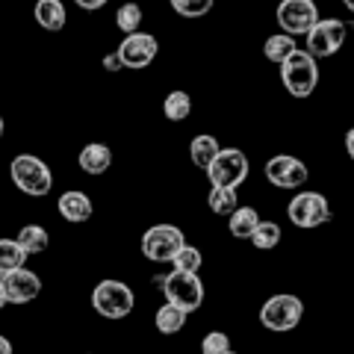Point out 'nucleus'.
Wrapping results in <instances>:
<instances>
[{
  "instance_id": "obj_1",
  "label": "nucleus",
  "mask_w": 354,
  "mask_h": 354,
  "mask_svg": "<svg viewBox=\"0 0 354 354\" xmlns=\"http://www.w3.org/2000/svg\"><path fill=\"white\" fill-rule=\"evenodd\" d=\"M153 286H160L165 301L192 313L204 304V283L195 272H169V274H153Z\"/></svg>"
},
{
  "instance_id": "obj_2",
  "label": "nucleus",
  "mask_w": 354,
  "mask_h": 354,
  "mask_svg": "<svg viewBox=\"0 0 354 354\" xmlns=\"http://www.w3.org/2000/svg\"><path fill=\"white\" fill-rule=\"evenodd\" d=\"M281 83L292 97H310L319 86V62L307 50H292L281 62Z\"/></svg>"
},
{
  "instance_id": "obj_3",
  "label": "nucleus",
  "mask_w": 354,
  "mask_h": 354,
  "mask_svg": "<svg viewBox=\"0 0 354 354\" xmlns=\"http://www.w3.org/2000/svg\"><path fill=\"white\" fill-rule=\"evenodd\" d=\"M9 177H12V183L21 192L32 195V198H44L53 189L50 165L39 157H32V153H18V157L9 162Z\"/></svg>"
},
{
  "instance_id": "obj_4",
  "label": "nucleus",
  "mask_w": 354,
  "mask_h": 354,
  "mask_svg": "<svg viewBox=\"0 0 354 354\" xmlns=\"http://www.w3.org/2000/svg\"><path fill=\"white\" fill-rule=\"evenodd\" d=\"M92 307L97 316L104 319H124L136 307V292L130 290L124 281L106 278L92 290Z\"/></svg>"
},
{
  "instance_id": "obj_5",
  "label": "nucleus",
  "mask_w": 354,
  "mask_h": 354,
  "mask_svg": "<svg viewBox=\"0 0 354 354\" xmlns=\"http://www.w3.org/2000/svg\"><path fill=\"white\" fill-rule=\"evenodd\" d=\"M204 171L209 177V186H221V189H239V186L248 180L251 165H248V157L239 148H218L213 162H209Z\"/></svg>"
},
{
  "instance_id": "obj_6",
  "label": "nucleus",
  "mask_w": 354,
  "mask_h": 354,
  "mask_svg": "<svg viewBox=\"0 0 354 354\" xmlns=\"http://www.w3.org/2000/svg\"><path fill=\"white\" fill-rule=\"evenodd\" d=\"M301 316H304V301L290 292L272 295L269 301H263V307H260V325L266 330H274V334H286V330L298 328Z\"/></svg>"
},
{
  "instance_id": "obj_7",
  "label": "nucleus",
  "mask_w": 354,
  "mask_h": 354,
  "mask_svg": "<svg viewBox=\"0 0 354 354\" xmlns=\"http://www.w3.org/2000/svg\"><path fill=\"white\" fill-rule=\"evenodd\" d=\"M330 204L322 192H295V198L286 204V218L292 221L295 227L301 230H313V227H322L330 221Z\"/></svg>"
},
{
  "instance_id": "obj_8",
  "label": "nucleus",
  "mask_w": 354,
  "mask_h": 354,
  "mask_svg": "<svg viewBox=\"0 0 354 354\" xmlns=\"http://www.w3.org/2000/svg\"><path fill=\"white\" fill-rule=\"evenodd\" d=\"M346 24L339 18H319L313 27L304 32L307 39V53L313 59H325V57H334V53L346 44Z\"/></svg>"
},
{
  "instance_id": "obj_9",
  "label": "nucleus",
  "mask_w": 354,
  "mask_h": 354,
  "mask_svg": "<svg viewBox=\"0 0 354 354\" xmlns=\"http://www.w3.org/2000/svg\"><path fill=\"white\" fill-rule=\"evenodd\" d=\"M180 245H186V236L177 225H153L142 234V254L151 263H171Z\"/></svg>"
},
{
  "instance_id": "obj_10",
  "label": "nucleus",
  "mask_w": 354,
  "mask_h": 354,
  "mask_svg": "<svg viewBox=\"0 0 354 354\" xmlns=\"http://www.w3.org/2000/svg\"><path fill=\"white\" fill-rule=\"evenodd\" d=\"M157 53H160V41L153 39L151 32L136 30V32H130V36L121 39L115 57L121 59V68L142 71V68H148V65L157 59Z\"/></svg>"
},
{
  "instance_id": "obj_11",
  "label": "nucleus",
  "mask_w": 354,
  "mask_h": 354,
  "mask_svg": "<svg viewBox=\"0 0 354 354\" xmlns=\"http://www.w3.org/2000/svg\"><path fill=\"white\" fill-rule=\"evenodd\" d=\"M266 180H269L272 186H278V189H298V186L307 183V165L292 157V153H278V157H272L269 162H266Z\"/></svg>"
},
{
  "instance_id": "obj_12",
  "label": "nucleus",
  "mask_w": 354,
  "mask_h": 354,
  "mask_svg": "<svg viewBox=\"0 0 354 354\" xmlns=\"http://www.w3.org/2000/svg\"><path fill=\"white\" fill-rule=\"evenodd\" d=\"M316 21H319V9L313 0H281L278 27L286 36H304Z\"/></svg>"
},
{
  "instance_id": "obj_13",
  "label": "nucleus",
  "mask_w": 354,
  "mask_h": 354,
  "mask_svg": "<svg viewBox=\"0 0 354 354\" xmlns=\"http://www.w3.org/2000/svg\"><path fill=\"white\" fill-rule=\"evenodd\" d=\"M3 290L9 304H30L41 295V278L36 272H30L27 266H21V269L3 274Z\"/></svg>"
},
{
  "instance_id": "obj_14",
  "label": "nucleus",
  "mask_w": 354,
  "mask_h": 354,
  "mask_svg": "<svg viewBox=\"0 0 354 354\" xmlns=\"http://www.w3.org/2000/svg\"><path fill=\"white\" fill-rule=\"evenodd\" d=\"M57 209H59V216L68 221V225H83V221H88L92 213H95L92 198H88L86 192H80V189L62 192L59 201H57Z\"/></svg>"
},
{
  "instance_id": "obj_15",
  "label": "nucleus",
  "mask_w": 354,
  "mask_h": 354,
  "mask_svg": "<svg viewBox=\"0 0 354 354\" xmlns=\"http://www.w3.org/2000/svg\"><path fill=\"white\" fill-rule=\"evenodd\" d=\"M77 165L92 177L106 174L109 165H113V151H109V145H101V142H88V145H83V151L77 153Z\"/></svg>"
},
{
  "instance_id": "obj_16",
  "label": "nucleus",
  "mask_w": 354,
  "mask_h": 354,
  "mask_svg": "<svg viewBox=\"0 0 354 354\" xmlns=\"http://www.w3.org/2000/svg\"><path fill=\"white\" fill-rule=\"evenodd\" d=\"M32 18H36V24L41 30L59 32L65 27V21H68V12H65L62 0H36V6H32Z\"/></svg>"
},
{
  "instance_id": "obj_17",
  "label": "nucleus",
  "mask_w": 354,
  "mask_h": 354,
  "mask_svg": "<svg viewBox=\"0 0 354 354\" xmlns=\"http://www.w3.org/2000/svg\"><path fill=\"white\" fill-rule=\"evenodd\" d=\"M257 225H260V213L254 207H236L234 213L227 216V227L236 239H251Z\"/></svg>"
},
{
  "instance_id": "obj_18",
  "label": "nucleus",
  "mask_w": 354,
  "mask_h": 354,
  "mask_svg": "<svg viewBox=\"0 0 354 354\" xmlns=\"http://www.w3.org/2000/svg\"><path fill=\"white\" fill-rule=\"evenodd\" d=\"M186 310H180V307H174V304H160V310H157V316H153V325H157V330L160 334H165V337H171V334H177V330H183L186 328Z\"/></svg>"
},
{
  "instance_id": "obj_19",
  "label": "nucleus",
  "mask_w": 354,
  "mask_h": 354,
  "mask_svg": "<svg viewBox=\"0 0 354 354\" xmlns=\"http://www.w3.org/2000/svg\"><path fill=\"white\" fill-rule=\"evenodd\" d=\"M218 142L216 136H209V133H198V136L189 142V160L192 165H198V169H207L209 162H213V157L218 153Z\"/></svg>"
},
{
  "instance_id": "obj_20",
  "label": "nucleus",
  "mask_w": 354,
  "mask_h": 354,
  "mask_svg": "<svg viewBox=\"0 0 354 354\" xmlns=\"http://www.w3.org/2000/svg\"><path fill=\"white\" fill-rule=\"evenodd\" d=\"M15 239H18V245L27 251V257H30V254L48 251V245H50V234L41 225H24V227L18 230Z\"/></svg>"
},
{
  "instance_id": "obj_21",
  "label": "nucleus",
  "mask_w": 354,
  "mask_h": 354,
  "mask_svg": "<svg viewBox=\"0 0 354 354\" xmlns=\"http://www.w3.org/2000/svg\"><path fill=\"white\" fill-rule=\"evenodd\" d=\"M27 263V251L18 245V239H6L0 236V278L9 272L21 269V266Z\"/></svg>"
},
{
  "instance_id": "obj_22",
  "label": "nucleus",
  "mask_w": 354,
  "mask_h": 354,
  "mask_svg": "<svg viewBox=\"0 0 354 354\" xmlns=\"http://www.w3.org/2000/svg\"><path fill=\"white\" fill-rule=\"evenodd\" d=\"M189 113H192V97L186 95V92H180V88H174V92H169L165 95V101H162V115L169 118V121H186L189 118Z\"/></svg>"
},
{
  "instance_id": "obj_23",
  "label": "nucleus",
  "mask_w": 354,
  "mask_h": 354,
  "mask_svg": "<svg viewBox=\"0 0 354 354\" xmlns=\"http://www.w3.org/2000/svg\"><path fill=\"white\" fill-rule=\"evenodd\" d=\"M281 239H283V230H281L278 221H263L260 218V225L254 227V234H251V245L260 248V251H272V248L281 245Z\"/></svg>"
},
{
  "instance_id": "obj_24",
  "label": "nucleus",
  "mask_w": 354,
  "mask_h": 354,
  "mask_svg": "<svg viewBox=\"0 0 354 354\" xmlns=\"http://www.w3.org/2000/svg\"><path fill=\"white\" fill-rule=\"evenodd\" d=\"M292 50H295V39L286 36V32L269 36V39H266V44H263V57L269 59V62H274V65H281Z\"/></svg>"
},
{
  "instance_id": "obj_25",
  "label": "nucleus",
  "mask_w": 354,
  "mask_h": 354,
  "mask_svg": "<svg viewBox=\"0 0 354 354\" xmlns=\"http://www.w3.org/2000/svg\"><path fill=\"white\" fill-rule=\"evenodd\" d=\"M207 204L216 216H230L234 209L239 207V195L236 189H221V186H209V195H207Z\"/></svg>"
},
{
  "instance_id": "obj_26",
  "label": "nucleus",
  "mask_w": 354,
  "mask_h": 354,
  "mask_svg": "<svg viewBox=\"0 0 354 354\" xmlns=\"http://www.w3.org/2000/svg\"><path fill=\"white\" fill-rule=\"evenodd\" d=\"M171 266H174V272H201V266H204V257H201V251H198L195 245H180L177 248V254L171 257Z\"/></svg>"
},
{
  "instance_id": "obj_27",
  "label": "nucleus",
  "mask_w": 354,
  "mask_h": 354,
  "mask_svg": "<svg viewBox=\"0 0 354 354\" xmlns=\"http://www.w3.org/2000/svg\"><path fill=\"white\" fill-rule=\"evenodd\" d=\"M139 24H142V6H139V3H124V6H118V12H115V27L124 32V36L136 32Z\"/></svg>"
},
{
  "instance_id": "obj_28",
  "label": "nucleus",
  "mask_w": 354,
  "mask_h": 354,
  "mask_svg": "<svg viewBox=\"0 0 354 354\" xmlns=\"http://www.w3.org/2000/svg\"><path fill=\"white\" fill-rule=\"evenodd\" d=\"M169 3L180 18H204L216 0H169Z\"/></svg>"
},
{
  "instance_id": "obj_29",
  "label": "nucleus",
  "mask_w": 354,
  "mask_h": 354,
  "mask_svg": "<svg viewBox=\"0 0 354 354\" xmlns=\"http://www.w3.org/2000/svg\"><path fill=\"white\" fill-rule=\"evenodd\" d=\"M230 351V337L225 330H209L201 339V354H227Z\"/></svg>"
},
{
  "instance_id": "obj_30",
  "label": "nucleus",
  "mask_w": 354,
  "mask_h": 354,
  "mask_svg": "<svg viewBox=\"0 0 354 354\" xmlns=\"http://www.w3.org/2000/svg\"><path fill=\"white\" fill-rule=\"evenodd\" d=\"M74 3L80 6L83 12H97V9H104V6L109 3V0H74Z\"/></svg>"
},
{
  "instance_id": "obj_31",
  "label": "nucleus",
  "mask_w": 354,
  "mask_h": 354,
  "mask_svg": "<svg viewBox=\"0 0 354 354\" xmlns=\"http://www.w3.org/2000/svg\"><path fill=\"white\" fill-rule=\"evenodd\" d=\"M104 68L106 71H121V59L115 57V53H106V57H104Z\"/></svg>"
},
{
  "instance_id": "obj_32",
  "label": "nucleus",
  "mask_w": 354,
  "mask_h": 354,
  "mask_svg": "<svg viewBox=\"0 0 354 354\" xmlns=\"http://www.w3.org/2000/svg\"><path fill=\"white\" fill-rule=\"evenodd\" d=\"M346 151H348V157L354 160V127L346 133Z\"/></svg>"
},
{
  "instance_id": "obj_33",
  "label": "nucleus",
  "mask_w": 354,
  "mask_h": 354,
  "mask_svg": "<svg viewBox=\"0 0 354 354\" xmlns=\"http://www.w3.org/2000/svg\"><path fill=\"white\" fill-rule=\"evenodd\" d=\"M0 354H12V342H9L3 334H0Z\"/></svg>"
},
{
  "instance_id": "obj_34",
  "label": "nucleus",
  "mask_w": 354,
  "mask_h": 354,
  "mask_svg": "<svg viewBox=\"0 0 354 354\" xmlns=\"http://www.w3.org/2000/svg\"><path fill=\"white\" fill-rule=\"evenodd\" d=\"M9 301H6V290H3V278H0V310H3Z\"/></svg>"
},
{
  "instance_id": "obj_35",
  "label": "nucleus",
  "mask_w": 354,
  "mask_h": 354,
  "mask_svg": "<svg viewBox=\"0 0 354 354\" xmlns=\"http://www.w3.org/2000/svg\"><path fill=\"white\" fill-rule=\"evenodd\" d=\"M3 133H6V121H3V115H0V139H3Z\"/></svg>"
},
{
  "instance_id": "obj_36",
  "label": "nucleus",
  "mask_w": 354,
  "mask_h": 354,
  "mask_svg": "<svg viewBox=\"0 0 354 354\" xmlns=\"http://www.w3.org/2000/svg\"><path fill=\"white\" fill-rule=\"evenodd\" d=\"M342 3H346V9H351V12H354V0H342Z\"/></svg>"
},
{
  "instance_id": "obj_37",
  "label": "nucleus",
  "mask_w": 354,
  "mask_h": 354,
  "mask_svg": "<svg viewBox=\"0 0 354 354\" xmlns=\"http://www.w3.org/2000/svg\"><path fill=\"white\" fill-rule=\"evenodd\" d=\"M83 354H95V351H83Z\"/></svg>"
},
{
  "instance_id": "obj_38",
  "label": "nucleus",
  "mask_w": 354,
  "mask_h": 354,
  "mask_svg": "<svg viewBox=\"0 0 354 354\" xmlns=\"http://www.w3.org/2000/svg\"><path fill=\"white\" fill-rule=\"evenodd\" d=\"M227 354H236V351H227Z\"/></svg>"
}]
</instances>
